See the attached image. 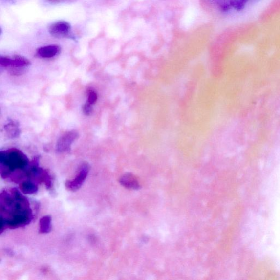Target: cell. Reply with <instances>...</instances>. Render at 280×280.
Segmentation results:
<instances>
[{
	"label": "cell",
	"mask_w": 280,
	"mask_h": 280,
	"mask_svg": "<svg viewBox=\"0 0 280 280\" xmlns=\"http://www.w3.org/2000/svg\"><path fill=\"white\" fill-rule=\"evenodd\" d=\"M98 99V95L96 94L95 91L93 90H90L89 91L88 93V103L89 104L93 105L95 104L97 100Z\"/></svg>",
	"instance_id": "13"
},
{
	"label": "cell",
	"mask_w": 280,
	"mask_h": 280,
	"mask_svg": "<svg viewBox=\"0 0 280 280\" xmlns=\"http://www.w3.org/2000/svg\"><path fill=\"white\" fill-rule=\"evenodd\" d=\"M16 188L2 191L0 195L1 225L0 232L7 229L24 227L34 218L30 201Z\"/></svg>",
	"instance_id": "1"
},
{
	"label": "cell",
	"mask_w": 280,
	"mask_h": 280,
	"mask_svg": "<svg viewBox=\"0 0 280 280\" xmlns=\"http://www.w3.org/2000/svg\"><path fill=\"white\" fill-rule=\"evenodd\" d=\"M4 130L8 137L11 139L17 138L21 134L19 124L14 120H9L4 126Z\"/></svg>",
	"instance_id": "7"
},
{
	"label": "cell",
	"mask_w": 280,
	"mask_h": 280,
	"mask_svg": "<svg viewBox=\"0 0 280 280\" xmlns=\"http://www.w3.org/2000/svg\"><path fill=\"white\" fill-rule=\"evenodd\" d=\"M30 62L26 58L19 56H16L11 58L10 67L14 68H22L30 65Z\"/></svg>",
	"instance_id": "10"
},
{
	"label": "cell",
	"mask_w": 280,
	"mask_h": 280,
	"mask_svg": "<svg viewBox=\"0 0 280 280\" xmlns=\"http://www.w3.org/2000/svg\"><path fill=\"white\" fill-rule=\"evenodd\" d=\"M120 183L123 186L132 189H135L139 187V183L136 180L135 177L130 174H126L122 176L120 179Z\"/></svg>",
	"instance_id": "11"
},
{
	"label": "cell",
	"mask_w": 280,
	"mask_h": 280,
	"mask_svg": "<svg viewBox=\"0 0 280 280\" xmlns=\"http://www.w3.org/2000/svg\"><path fill=\"white\" fill-rule=\"evenodd\" d=\"M79 137L78 133L75 131H70L64 134L57 141L56 149L59 153L66 152L69 151L72 144Z\"/></svg>",
	"instance_id": "4"
},
{
	"label": "cell",
	"mask_w": 280,
	"mask_h": 280,
	"mask_svg": "<svg viewBox=\"0 0 280 280\" xmlns=\"http://www.w3.org/2000/svg\"><path fill=\"white\" fill-rule=\"evenodd\" d=\"M91 105H92L87 102L84 105V107H83V112H84L86 115L89 116L91 112H92L93 108Z\"/></svg>",
	"instance_id": "14"
},
{
	"label": "cell",
	"mask_w": 280,
	"mask_h": 280,
	"mask_svg": "<svg viewBox=\"0 0 280 280\" xmlns=\"http://www.w3.org/2000/svg\"><path fill=\"white\" fill-rule=\"evenodd\" d=\"M29 160L21 151L13 149L1 151L0 154V171L3 179L12 178L28 168Z\"/></svg>",
	"instance_id": "2"
},
{
	"label": "cell",
	"mask_w": 280,
	"mask_h": 280,
	"mask_svg": "<svg viewBox=\"0 0 280 280\" xmlns=\"http://www.w3.org/2000/svg\"><path fill=\"white\" fill-rule=\"evenodd\" d=\"M248 0H231V6L236 9H240L243 7V5L246 3Z\"/></svg>",
	"instance_id": "12"
},
{
	"label": "cell",
	"mask_w": 280,
	"mask_h": 280,
	"mask_svg": "<svg viewBox=\"0 0 280 280\" xmlns=\"http://www.w3.org/2000/svg\"><path fill=\"white\" fill-rule=\"evenodd\" d=\"M90 171V166L88 163H84L80 165L76 172L75 177L65 182L66 189L75 192L80 190L85 181Z\"/></svg>",
	"instance_id": "3"
},
{
	"label": "cell",
	"mask_w": 280,
	"mask_h": 280,
	"mask_svg": "<svg viewBox=\"0 0 280 280\" xmlns=\"http://www.w3.org/2000/svg\"><path fill=\"white\" fill-rule=\"evenodd\" d=\"M61 52V48L57 45H49L40 48L37 54L43 58H51L57 55Z\"/></svg>",
	"instance_id": "6"
},
{
	"label": "cell",
	"mask_w": 280,
	"mask_h": 280,
	"mask_svg": "<svg viewBox=\"0 0 280 280\" xmlns=\"http://www.w3.org/2000/svg\"><path fill=\"white\" fill-rule=\"evenodd\" d=\"M20 188L22 194H34L38 192V183L30 180H26L20 183Z\"/></svg>",
	"instance_id": "8"
},
{
	"label": "cell",
	"mask_w": 280,
	"mask_h": 280,
	"mask_svg": "<svg viewBox=\"0 0 280 280\" xmlns=\"http://www.w3.org/2000/svg\"><path fill=\"white\" fill-rule=\"evenodd\" d=\"M49 33L57 38H64L70 35L71 27L68 22L65 21H58L54 22L49 27Z\"/></svg>",
	"instance_id": "5"
},
{
	"label": "cell",
	"mask_w": 280,
	"mask_h": 280,
	"mask_svg": "<svg viewBox=\"0 0 280 280\" xmlns=\"http://www.w3.org/2000/svg\"><path fill=\"white\" fill-rule=\"evenodd\" d=\"M52 219L50 215H45L40 220L39 233L41 234H48L51 232L52 229Z\"/></svg>",
	"instance_id": "9"
}]
</instances>
